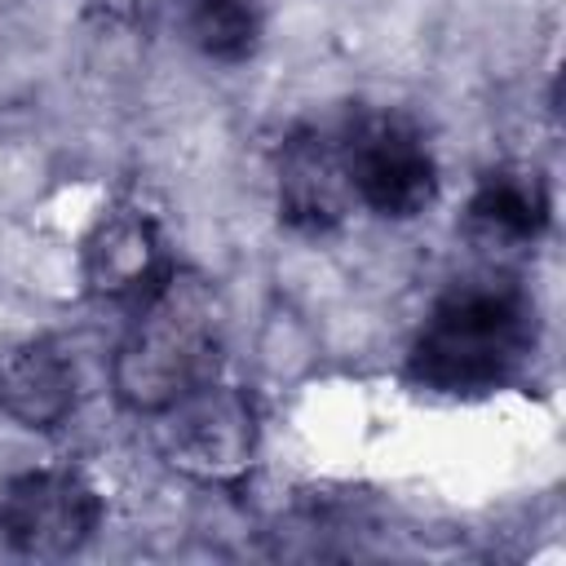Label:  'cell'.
Returning a JSON list of instances; mask_svg holds the SVG:
<instances>
[{
	"instance_id": "cell-1",
	"label": "cell",
	"mask_w": 566,
	"mask_h": 566,
	"mask_svg": "<svg viewBox=\"0 0 566 566\" xmlns=\"http://www.w3.org/2000/svg\"><path fill=\"white\" fill-rule=\"evenodd\" d=\"M535 296L509 270H478L455 279L424 314L407 376L447 398L504 389L535 354Z\"/></svg>"
},
{
	"instance_id": "cell-2",
	"label": "cell",
	"mask_w": 566,
	"mask_h": 566,
	"mask_svg": "<svg viewBox=\"0 0 566 566\" xmlns=\"http://www.w3.org/2000/svg\"><path fill=\"white\" fill-rule=\"evenodd\" d=\"M226 305L195 270H168L142 301L111 358L115 398L137 416H159L190 389L208 385L221 363Z\"/></svg>"
},
{
	"instance_id": "cell-3",
	"label": "cell",
	"mask_w": 566,
	"mask_h": 566,
	"mask_svg": "<svg viewBox=\"0 0 566 566\" xmlns=\"http://www.w3.org/2000/svg\"><path fill=\"white\" fill-rule=\"evenodd\" d=\"M354 199L385 221H411L438 199V159L398 111H363L340 128Z\"/></svg>"
},
{
	"instance_id": "cell-4",
	"label": "cell",
	"mask_w": 566,
	"mask_h": 566,
	"mask_svg": "<svg viewBox=\"0 0 566 566\" xmlns=\"http://www.w3.org/2000/svg\"><path fill=\"white\" fill-rule=\"evenodd\" d=\"M155 420V442L164 460L195 482L230 486L248 473L256 455V407L234 385L208 380L164 407Z\"/></svg>"
},
{
	"instance_id": "cell-5",
	"label": "cell",
	"mask_w": 566,
	"mask_h": 566,
	"mask_svg": "<svg viewBox=\"0 0 566 566\" xmlns=\"http://www.w3.org/2000/svg\"><path fill=\"white\" fill-rule=\"evenodd\" d=\"M102 517L93 482L75 469H31L0 486V535L22 557L80 553Z\"/></svg>"
},
{
	"instance_id": "cell-6",
	"label": "cell",
	"mask_w": 566,
	"mask_h": 566,
	"mask_svg": "<svg viewBox=\"0 0 566 566\" xmlns=\"http://www.w3.org/2000/svg\"><path fill=\"white\" fill-rule=\"evenodd\" d=\"M279 217L296 234H327L354 212V186L345 168L340 133L327 128H301L279 150Z\"/></svg>"
},
{
	"instance_id": "cell-7",
	"label": "cell",
	"mask_w": 566,
	"mask_h": 566,
	"mask_svg": "<svg viewBox=\"0 0 566 566\" xmlns=\"http://www.w3.org/2000/svg\"><path fill=\"white\" fill-rule=\"evenodd\" d=\"M168 274L159 226L137 208L106 212L84 239V279L106 301H142Z\"/></svg>"
},
{
	"instance_id": "cell-8",
	"label": "cell",
	"mask_w": 566,
	"mask_h": 566,
	"mask_svg": "<svg viewBox=\"0 0 566 566\" xmlns=\"http://www.w3.org/2000/svg\"><path fill=\"white\" fill-rule=\"evenodd\" d=\"M548 181L539 168L526 164H500L491 168L464 208V226L486 248H526L548 230Z\"/></svg>"
},
{
	"instance_id": "cell-9",
	"label": "cell",
	"mask_w": 566,
	"mask_h": 566,
	"mask_svg": "<svg viewBox=\"0 0 566 566\" xmlns=\"http://www.w3.org/2000/svg\"><path fill=\"white\" fill-rule=\"evenodd\" d=\"M0 411L22 429H57L75 411V367L53 340H22L0 358Z\"/></svg>"
},
{
	"instance_id": "cell-10",
	"label": "cell",
	"mask_w": 566,
	"mask_h": 566,
	"mask_svg": "<svg viewBox=\"0 0 566 566\" xmlns=\"http://www.w3.org/2000/svg\"><path fill=\"white\" fill-rule=\"evenodd\" d=\"M186 35L212 62H248L261 44V13L252 0H186Z\"/></svg>"
}]
</instances>
